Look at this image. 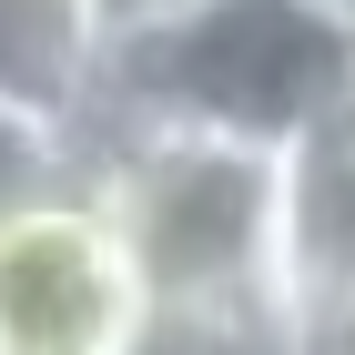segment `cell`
Returning a JSON list of instances; mask_svg holds the SVG:
<instances>
[{
	"instance_id": "277c9868",
	"label": "cell",
	"mask_w": 355,
	"mask_h": 355,
	"mask_svg": "<svg viewBox=\"0 0 355 355\" xmlns=\"http://www.w3.org/2000/svg\"><path fill=\"white\" fill-rule=\"evenodd\" d=\"M355 295V102L284 153V315L315 325Z\"/></svg>"
},
{
	"instance_id": "7a4b0ae2",
	"label": "cell",
	"mask_w": 355,
	"mask_h": 355,
	"mask_svg": "<svg viewBox=\"0 0 355 355\" xmlns=\"http://www.w3.org/2000/svg\"><path fill=\"white\" fill-rule=\"evenodd\" d=\"M102 203L122 214L163 304H284V153L92 102Z\"/></svg>"
},
{
	"instance_id": "6da1fadb",
	"label": "cell",
	"mask_w": 355,
	"mask_h": 355,
	"mask_svg": "<svg viewBox=\"0 0 355 355\" xmlns=\"http://www.w3.org/2000/svg\"><path fill=\"white\" fill-rule=\"evenodd\" d=\"M355 102V10L345 0H203L193 21L112 41L102 112L173 132L295 153Z\"/></svg>"
},
{
	"instance_id": "52a82bcc",
	"label": "cell",
	"mask_w": 355,
	"mask_h": 355,
	"mask_svg": "<svg viewBox=\"0 0 355 355\" xmlns=\"http://www.w3.org/2000/svg\"><path fill=\"white\" fill-rule=\"evenodd\" d=\"M345 10H355V0H345Z\"/></svg>"
},
{
	"instance_id": "3957f363",
	"label": "cell",
	"mask_w": 355,
	"mask_h": 355,
	"mask_svg": "<svg viewBox=\"0 0 355 355\" xmlns=\"http://www.w3.org/2000/svg\"><path fill=\"white\" fill-rule=\"evenodd\" d=\"M163 295L102 193L0 203V355H142Z\"/></svg>"
},
{
	"instance_id": "5b68a950",
	"label": "cell",
	"mask_w": 355,
	"mask_h": 355,
	"mask_svg": "<svg viewBox=\"0 0 355 355\" xmlns=\"http://www.w3.org/2000/svg\"><path fill=\"white\" fill-rule=\"evenodd\" d=\"M0 102L31 132L82 122L112 82V21L102 0H0Z\"/></svg>"
},
{
	"instance_id": "8992f818",
	"label": "cell",
	"mask_w": 355,
	"mask_h": 355,
	"mask_svg": "<svg viewBox=\"0 0 355 355\" xmlns=\"http://www.w3.org/2000/svg\"><path fill=\"white\" fill-rule=\"evenodd\" d=\"M203 0H102V21H112V41H142V31H163V21H193Z\"/></svg>"
}]
</instances>
